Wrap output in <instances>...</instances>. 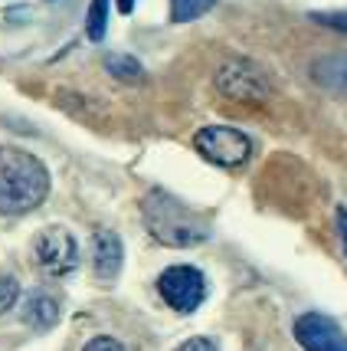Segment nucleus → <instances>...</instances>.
<instances>
[{
  "instance_id": "obj_13",
  "label": "nucleus",
  "mask_w": 347,
  "mask_h": 351,
  "mask_svg": "<svg viewBox=\"0 0 347 351\" xmlns=\"http://www.w3.org/2000/svg\"><path fill=\"white\" fill-rule=\"evenodd\" d=\"M105 66H108V73L115 79H141V62L138 60H131V56H121V53H115V56H108L105 60Z\"/></svg>"
},
{
  "instance_id": "obj_18",
  "label": "nucleus",
  "mask_w": 347,
  "mask_h": 351,
  "mask_svg": "<svg viewBox=\"0 0 347 351\" xmlns=\"http://www.w3.org/2000/svg\"><path fill=\"white\" fill-rule=\"evenodd\" d=\"M337 230H341V240H344V253H347V207H337Z\"/></svg>"
},
{
  "instance_id": "obj_14",
  "label": "nucleus",
  "mask_w": 347,
  "mask_h": 351,
  "mask_svg": "<svg viewBox=\"0 0 347 351\" xmlns=\"http://www.w3.org/2000/svg\"><path fill=\"white\" fill-rule=\"evenodd\" d=\"M16 299H20V282H16L14 276L0 273V315L10 312L16 306Z\"/></svg>"
},
{
  "instance_id": "obj_1",
  "label": "nucleus",
  "mask_w": 347,
  "mask_h": 351,
  "mask_svg": "<svg viewBox=\"0 0 347 351\" xmlns=\"http://www.w3.org/2000/svg\"><path fill=\"white\" fill-rule=\"evenodd\" d=\"M49 194V171L20 148H0V214H27Z\"/></svg>"
},
{
  "instance_id": "obj_5",
  "label": "nucleus",
  "mask_w": 347,
  "mask_h": 351,
  "mask_svg": "<svg viewBox=\"0 0 347 351\" xmlns=\"http://www.w3.org/2000/svg\"><path fill=\"white\" fill-rule=\"evenodd\" d=\"M33 256H36V263H40V269H43L46 276L62 279V276H69L79 266L76 237L62 227L43 230V233L36 237V243H33Z\"/></svg>"
},
{
  "instance_id": "obj_12",
  "label": "nucleus",
  "mask_w": 347,
  "mask_h": 351,
  "mask_svg": "<svg viewBox=\"0 0 347 351\" xmlns=\"http://www.w3.org/2000/svg\"><path fill=\"white\" fill-rule=\"evenodd\" d=\"M216 0H170V16L177 23H187V20H196L210 10Z\"/></svg>"
},
{
  "instance_id": "obj_10",
  "label": "nucleus",
  "mask_w": 347,
  "mask_h": 351,
  "mask_svg": "<svg viewBox=\"0 0 347 351\" xmlns=\"http://www.w3.org/2000/svg\"><path fill=\"white\" fill-rule=\"evenodd\" d=\"M318 82H328V86H347V56H331V60H321L315 66Z\"/></svg>"
},
{
  "instance_id": "obj_15",
  "label": "nucleus",
  "mask_w": 347,
  "mask_h": 351,
  "mask_svg": "<svg viewBox=\"0 0 347 351\" xmlns=\"http://www.w3.org/2000/svg\"><path fill=\"white\" fill-rule=\"evenodd\" d=\"M311 20H318L321 27H331L337 33H347V10H331V14H311Z\"/></svg>"
},
{
  "instance_id": "obj_7",
  "label": "nucleus",
  "mask_w": 347,
  "mask_h": 351,
  "mask_svg": "<svg viewBox=\"0 0 347 351\" xmlns=\"http://www.w3.org/2000/svg\"><path fill=\"white\" fill-rule=\"evenodd\" d=\"M295 338L305 351H347L344 328L321 312H305L295 322Z\"/></svg>"
},
{
  "instance_id": "obj_8",
  "label": "nucleus",
  "mask_w": 347,
  "mask_h": 351,
  "mask_svg": "<svg viewBox=\"0 0 347 351\" xmlns=\"http://www.w3.org/2000/svg\"><path fill=\"white\" fill-rule=\"evenodd\" d=\"M121 260H125V246H121L118 233L112 230H99L92 237V269L102 282H112L121 273Z\"/></svg>"
},
{
  "instance_id": "obj_4",
  "label": "nucleus",
  "mask_w": 347,
  "mask_h": 351,
  "mask_svg": "<svg viewBox=\"0 0 347 351\" xmlns=\"http://www.w3.org/2000/svg\"><path fill=\"white\" fill-rule=\"evenodd\" d=\"M157 292L170 308L194 312L207 299V276L194 266H170L157 276Z\"/></svg>"
},
{
  "instance_id": "obj_11",
  "label": "nucleus",
  "mask_w": 347,
  "mask_h": 351,
  "mask_svg": "<svg viewBox=\"0 0 347 351\" xmlns=\"http://www.w3.org/2000/svg\"><path fill=\"white\" fill-rule=\"evenodd\" d=\"M105 23H108V0H92L89 16H86V33H89L92 43H99L105 36Z\"/></svg>"
},
{
  "instance_id": "obj_9",
  "label": "nucleus",
  "mask_w": 347,
  "mask_h": 351,
  "mask_svg": "<svg viewBox=\"0 0 347 351\" xmlns=\"http://www.w3.org/2000/svg\"><path fill=\"white\" fill-rule=\"evenodd\" d=\"M23 322L36 328V332H46L60 322V302L49 295V292H33L30 299L23 302Z\"/></svg>"
},
{
  "instance_id": "obj_6",
  "label": "nucleus",
  "mask_w": 347,
  "mask_h": 351,
  "mask_svg": "<svg viewBox=\"0 0 347 351\" xmlns=\"http://www.w3.org/2000/svg\"><path fill=\"white\" fill-rule=\"evenodd\" d=\"M216 89L236 102H262L269 95V79L253 62L229 60L216 69Z\"/></svg>"
},
{
  "instance_id": "obj_17",
  "label": "nucleus",
  "mask_w": 347,
  "mask_h": 351,
  "mask_svg": "<svg viewBox=\"0 0 347 351\" xmlns=\"http://www.w3.org/2000/svg\"><path fill=\"white\" fill-rule=\"evenodd\" d=\"M177 351H220L216 345H213L210 338H187Z\"/></svg>"
},
{
  "instance_id": "obj_3",
  "label": "nucleus",
  "mask_w": 347,
  "mask_h": 351,
  "mask_svg": "<svg viewBox=\"0 0 347 351\" xmlns=\"http://www.w3.org/2000/svg\"><path fill=\"white\" fill-rule=\"evenodd\" d=\"M194 148L207 161L220 165V168H240L249 161L253 154V141L242 135L240 128H229V125H207L194 135Z\"/></svg>"
},
{
  "instance_id": "obj_2",
  "label": "nucleus",
  "mask_w": 347,
  "mask_h": 351,
  "mask_svg": "<svg viewBox=\"0 0 347 351\" xmlns=\"http://www.w3.org/2000/svg\"><path fill=\"white\" fill-rule=\"evenodd\" d=\"M141 214H144V227L151 230L154 240L167 246H196L210 237L207 217H200L164 191H151L141 200Z\"/></svg>"
},
{
  "instance_id": "obj_16",
  "label": "nucleus",
  "mask_w": 347,
  "mask_h": 351,
  "mask_svg": "<svg viewBox=\"0 0 347 351\" xmlns=\"http://www.w3.org/2000/svg\"><path fill=\"white\" fill-rule=\"evenodd\" d=\"M82 351H125V345L115 341V338H108V335H99V338H92Z\"/></svg>"
}]
</instances>
